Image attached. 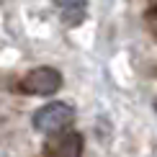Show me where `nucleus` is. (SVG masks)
I'll return each mask as SVG.
<instances>
[{
	"instance_id": "obj_4",
	"label": "nucleus",
	"mask_w": 157,
	"mask_h": 157,
	"mask_svg": "<svg viewBox=\"0 0 157 157\" xmlns=\"http://www.w3.org/2000/svg\"><path fill=\"white\" fill-rule=\"evenodd\" d=\"M62 10V21L70 26V29H75V26H80L85 18H88V0H75V3L64 5Z\"/></svg>"
},
{
	"instance_id": "obj_6",
	"label": "nucleus",
	"mask_w": 157,
	"mask_h": 157,
	"mask_svg": "<svg viewBox=\"0 0 157 157\" xmlns=\"http://www.w3.org/2000/svg\"><path fill=\"white\" fill-rule=\"evenodd\" d=\"M152 108H155V113H157V98H155V103H152Z\"/></svg>"
},
{
	"instance_id": "obj_8",
	"label": "nucleus",
	"mask_w": 157,
	"mask_h": 157,
	"mask_svg": "<svg viewBox=\"0 0 157 157\" xmlns=\"http://www.w3.org/2000/svg\"><path fill=\"white\" fill-rule=\"evenodd\" d=\"M0 3H3V0H0Z\"/></svg>"
},
{
	"instance_id": "obj_5",
	"label": "nucleus",
	"mask_w": 157,
	"mask_h": 157,
	"mask_svg": "<svg viewBox=\"0 0 157 157\" xmlns=\"http://www.w3.org/2000/svg\"><path fill=\"white\" fill-rule=\"evenodd\" d=\"M70 3H75V0H54L57 8H64V5H70Z\"/></svg>"
},
{
	"instance_id": "obj_1",
	"label": "nucleus",
	"mask_w": 157,
	"mask_h": 157,
	"mask_svg": "<svg viewBox=\"0 0 157 157\" xmlns=\"http://www.w3.org/2000/svg\"><path fill=\"white\" fill-rule=\"evenodd\" d=\"M72 121H75V108L70 106V103H64V101H52L47 106H41L34 113V119H31L34 129L41 132V134L62 132V129H67Z\"/></svg>"
},
{
	"instance_id": "obj_7",
	"label": "nucleus",
	"mask_w": 157,
	"mask_h": 157,
	"mask_svg": "<svg viewBox=\"0 0 157 157\" xmlns=\"http://www.w3.org/2000/svg\"><path fill=\"white\" fill-rule=\"evenodd\" d=\"M155 157H157V147H155Z\"/></svg>"
},
{
	"instance_id": "obj_2",
	"label": "nucleus",
	"mask_w": 157,
	"mask_h": 157,
	"mask_svg": "<svg viewBox=\"0 0 157 157\" xmlns=\"http://www.w3.org/2000/svg\"><path fill=\"white\" fill-rule=\"evenodd\" d=\"M62 88V72L54 67H36L23 75L21 90L29 95H52Z\"/></svg>"
},
{
	"instance_id": "obj_3",
	"label": "nucleus",
	"mask_w": 157,
	"mask_h": 157,
	"mask_svg": "<svg viewBox=\"0 0 157 157\" xmlns=\"http://www.w3.org/2000/svg\"><path fill=\"white\" fill-rule=\"evenodd\" d=\"M82 147H85V139L75 129L54 132L47 139V155L49 157H82Z\"/></svg>"
}]
</instances>
